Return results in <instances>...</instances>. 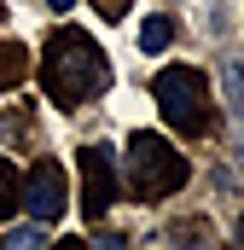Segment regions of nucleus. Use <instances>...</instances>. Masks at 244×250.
<instances>
[{"label": "nucleus", "mask_w": 244, "mask_h": 250, "mask_svg": "<svg viewBox=\"0 0 244 250\" xmlns=\"http://www.w3.org/2000/svg\"><path fill=\"white\" fill-rule=\"evenodd\" d=\"M47 250H87L81 239H64V245H47Z\"/></svg>", "instance_id": "13"}, {"label": "nucleus", "mask_w": 244, "mask_h": 250, "mask_svg": "<svg viewBox=\"0 0 244 250\" xmlns=\"http://www.w3.org/2000/svg\"><path fill=\"white\" fill-rule=\"evenodd\" d=\"M18 204L29 209V221L35 227H47V221H59L64 215V163H53V157H41L35 169H29V181H23V192H18Z\"/></svg>", "instance_id": "5"}, {"label": "nucleus", "mask_w": 244, "mask_h": 250, "mask_svg": "<svg viewBox=\"0 0 244 250\" xmlns=\"http://www.w3.org/2000/svg\"><path fill=\"white\" fill-rule=\"evenodd\" d=\"M151 93H157V105H163V117L181 128V134H209V82H203V70H192V64H169V70H157V82H151Z\"/></svg>", "instance_id": "3"}, {"label": "nucleus", "mask_w": 244, "mask_h": 250, "mask_svg": "<svg viewBox=\"0 0 244 250\" xmlns=\"http://www.w3.org/2000/svg\"><path fill=\"white\" fill-rule=\"evenodd\" d=\"M47 6H53V12H70V6H76V0H47Z\"/></svg>", "instance_id": "15"}, {"label": "nucleus", "mask_w": 244, "mask_h": 250, "mask_svg": "<svg viewBox=\"0 0 244 250\" xmlns=\"http://www.w3.org/2000/svg\"><path fill=\"white\" fill-rule=\"evenodd\" d=\"M41 82H47L53 105L81 111L87 99H99V93H105L111 64H105L99 41H93L87 29H53V35H47V53H41Z\"/></svg>", "instance_id": "1"}, {"label": "nucleus", "mask_w": 244, "mask_h": 250, "mask_svg": "<svg viewBox=\"0 0 244 250\" xmlns=\"http://www.w3.org/2000/svg\"><path fill=\"white\" fill-rule=\"evenodd\" d=\"M169 41H175V23H169V18H145V23H140V47H145V53H163Z\"/></svg>", "instance_id": "7"}, {"label": "nucleus", "mask_w": 244, "mask_h": 250, "mask_svg": "<svg viewBox=\"0 0 244 250\" xmlns=\"http://www.w3.org/2000/svg\"><path fill=\"white\" fill-rule=\"evenodd\" d=\"M233 250H244V221H239V227H233Z\"/></svg>", "instance_id": "14"}, {"label": "nucleus", "mask_w": 244, "mask_h": 250, "mask_svg": "<svg viewBox=\"0 0 244 250\" xmlns=\"http://www.w3.org/2000/svg\"><path fill=\"white\" fill-rule=\"evenodd\" d=\"M12 209H18V169L0 157V221H6Z\"/></svg>", "instance_id": "10"}, {"label": "nucleus", "mask_w": 244, "mask_h": 250, "mask_svg": "<svg viewBox=\"0 0 244 250\" xmlns=\"http://www.w3.org/2000/svg\"><path fill=\"white\" fill-rule=\"evenodd\" d=\"M0 250H47V227H35V221H29V227H12Z\"/></svg>", "instance_id": "9"}, {"label": "nucleus", "mask_w": 244, "mask_h": 250, "mask_svg": "<svg viewBox=\"0 0 244 250\" xmlns=\"http://www.w3.org/2000/svg\"><path fill=\"white\" fill-rule=\"evenodd\" d=\"M23 76H29V47H18V41H0V93H12Z\"/></svg>", "instance_id": "6"}, {"label": "nucleus", "mask_w": 244, "mask_h": 250, "mask_svg": "<svg viewBox=\"0 0 244 250\" xmlns=\"http://www.w3.org/2000/svg\"><path fill=\"white\" fill-rule=\"evenodd\" d=\"M76 175H81V215L105 221L111 204H117V157H111V146H81L76 151Z\"/></svg>", "instance_id": "4"}, {"label": "nucleus", "mask_w": 244, "mask_h": 250, "mask_svg": "<svg viewBox=\"0 0 244 250\" xmlns=\"http://www.w3.org/2000/svg\"><path fill=\"white\" fill-rule=\"evenodd\" d=\"M128 6H134V0H93V12H99V18H111V23H122V12H128Z\"/></svg>", "instance_id": "11"}, {"label": "nucleus", "mask_w": 244, "mask_h": 250, "mask_svg": "<svg viewBox=\"0 0 244 250\" xmlns=\"http://www.w3.org/2000/svg\"><path fill=\"white\" fill-rule=\"evenodd\" d=\"M221 87H227L233 111L244 117V59H227V64H221Z\"/></svg>", "instance_id": "8"}, {"label": "nucleus", "mask_w": 244, "mask_h": 250, "mask_svg": "<svg viewBox=\"0 0 244 250\" xmlns=\"http://www.w3.org/2000/svg\"><path fill=\"white\" fill-rule=\"evenodd\" d=\"M186 181H192V163H186L163 134H151V128L128 134V192H134L140 204H163V198H175Z\"/></svg>", "instance_id": "2"}, {"label": "nucleus", "mask_w": 244, "mask_h": 250, "mask_svg": "<svg viewBox=\"0 0 244 250\" xmlns=\"http://www.w3.org/2000/svg\"><path fill=\"white\" fill-rule=\"evenodd\" d=\"M87 250H122V239H117V233H105L99 245H87Z\"/></svg>", "instance_id": "12"}, {"label": "nucleus", "mask_w": 244, "mask_h": 250, "mask_svg": "<svg viewBox=\"0 0 244 250\" xmlns=\"http://www.w3.org/2000/svg\"><path fill=\"white\" fill-rule=\"evenodd\" d=\"M0 18H6V6H0Z\"/></svg>", "instance_id": "16"}]
</instances>
